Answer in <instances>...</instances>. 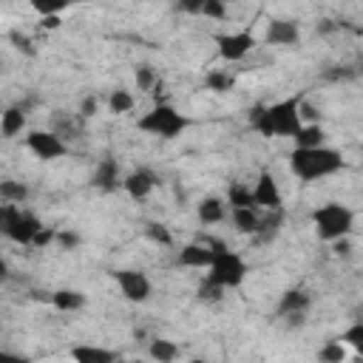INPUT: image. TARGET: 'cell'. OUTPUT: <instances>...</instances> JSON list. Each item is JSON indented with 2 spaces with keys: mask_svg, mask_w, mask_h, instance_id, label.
I'll list each match as a JSON object with an SVG mask.
<instances>
[{
  "mask_svg": "<svg viewBox=\"0 0 363 363\" xmlns=\"http://www.w3.org/2000/svg\"><path fill=\"white\" fill-rule=\"evenodd\" d=\"M250 125H252V130H258L267 139H275V136H292L295 139L298 130L303 128L301 99L298 96H286V99H278L272 105H255Z\"/></svg>",
  "mask_w": 363,
  "mask_h": 363,
  "instance_id": "1",
  "label": "cell"
},
{
  "mask_svg": "<svg viewBox=\"0 0 363 363\" xmlns=\"http://www.w3.org/2000/svg\"><path fill=\"white\" fill-rule=\"evenodd\" d=\"M343 167V156L335 147H295L289 153V170L301 179V182H318L326 179L332 173H337Z\"/></svg>",
  "mask_w": 363,
  "mask_h": 363,
  "instance_id": "2",
  "label": "cell"
},
{
  "mask_svg": "<svg viewBox=\"0 0 363 363\" xmlns=\"http://www.w3.org/2000/svg\"><path fill=\"white\" fill-rule=\"evenodd\" d=\"M312 224H315V233L320 241L335 244L340 238H349V233L354 227V213L340 201H326L312 210Z\"/></svg>",
  "mask_w": 363,
  "mask_h": 363,
  "instance_id": "3",
  "label": "cell"
},
{
  "mask_svg": "<svg viewBox=\"0 0 363 363\" xmlns=\"http://www.w3.org/2000/svg\"><path fill=\"white\" fill-rule=\"evenodd\" d=\"M213 247H216V261H213V267L207 269V281L216 284V286H221L224 292L241 286L244 278H247V264H244V258H241L238 252L227 250L221 241H213Z\"/></svg>",
  "mask_w": 363,
  "mask_h": 363,
  "instance_id": "4",
  "label": "cell"
},
{
  "mask_svg": "<svg viewBox=\"0 0 363 363\" xmlns=\"http://www.w3.org/2000/svg\"><path fill=\"white\" fill-rule=\"evenodd\" d=\"M190 125V119L187 116H182L173 105H167V102H159V105H153L145 116H139V122H136V128L142 130V133H150V136H159V139H173V136H179L184 128Z\"/></svg>",
  "mask_w": 363,
  "mask_h": 363,
  "instance_id": "5",
  "label": "cell"
},
{
  "mask_svg": "<svg viewBox=\"0 0 363 363\" xmlns=\"http://www.w3.org/2000/svg\"><path fill=\"white\" fill-rule=\"evenodd\" d=\"M26 147L40 162H54V159H60V156L68 153V145H65V139L57 130H31L26 136Z\"/></svg>",
  "mask_w": 363,
  "mask_h": 363,
  "instance_id": "6",
  "label": "cell"
},
{
  "mask_svg": "<svg viewBox=\"0 0 363 363\" xmlns=\"http://www.w3.org/2000/svg\"><path fill=\"white\" fill-rule=\"evenodd\" d=\"M216 45H218V57L227 62H238L244 60L252 48H255V34L252 31H227V34H216Z\"/></svg>",
  "mask_w": 363,
  "mask_h": 363,
  "instance_id": "7",
  "label": "cell"
},
{
  "mask_svg": "<svg viewBox=\"0 0 363 363\" xmlns=\"http://www.w3.org/2000/svg\"><path fill=\"white\" fill-rule=\"evenodd\" d=\"M111 275H113L119 292H122L128 301L145 303V301L150 298V278H147L142 269H113Z\"/></svg>",
  "mask_w": 363,
  "mask_h": 363,
  "instance_id": "8",
  "label": "cell"
},
{
  "mask_svg": "<svg viewBox=\"0 0 363 363\" xmlns=\"http://www.w3.org/2000/svg\"><path fill=\"white\" fill-rule=\"evenodd\" d=\"M45 224L34 216V213H28V210H20V216L3 230V235L9 238V241H14V244H23V247H31L34 244V238H37V233L43 230Z\"/></svg>",
  "mask_w": 363,
  "mask_h": 363,
  "instance_id": "9",
  "label": "cell"
},
{
  "mask_svg": "<svg viewBox=\"0 0 363 363\" xmlns=\"http://www.w3.org/2000/svg\"><path fill=\"white\" fill-rule=\"evenodd\" d=\"M216 261V247H213V238H204V241H190L179 250V264L182 267H190V269H210Z\"/></svg>",
  "mask_w": 363,
  "mask_h": 363,
  "instance_id": "10",
  "label": "cell"
},
{
  "mask_svg": "<svg viewBox=\"0 0 363 363\" xmlns=\"http://www.w3.org/2000/svg\"><path fill=\"white\" fill-rule=\"evenodd\" d=\"M264 43L269 45H298L301 43V28L295 20H286V17H275L267 23V31H264Z\"/></svg>",
  "mask_w": 363,
  "mask_h": 363,
  "instance_id": "11",
  "label": "cell"
},
{
  "mask_svg": "<svg viewBox=\"0 0 363 363\" xmlns=\"http://www.w3.org/2000/svg\"><path fill=\"white\" fill-rule=\"evenodd\" d=\"M252 193H255V204H258L261 210H284L281 187H278V182L272 179L269 170H261V173H258V182H255Z\"/></svg>",
  "mask_w": 363,
  "mask_h": 363,
  "instance_id": "12",
  "label": "cell"
},
{
  "mask_svg": "<svg viewBox=\"0 0 363 363\" xmlns=\"http://www.w3.org/2000/svg\"><path fill=\"white\" fill-rule=\"evenodd\" d=\"M68 357L74 363H116L122 354L116 349L108 346H96V343H77L68 349Z\"/></svg>",
  "mask_w": 363,
  "mask_h": 363,
  "instance_id": "13",
  "label": "cell"
},
{
  "mask_svg": "<svg viewBox=\"0 0 363 363\" xmlns=\"http://www.w3.org/2000/svg\"><path fill=\"white\" fill-rule=\"evenodd\" d=\"M122 182H125V179L119 176V162H116V159L105 156V159L96 162L94 176H91V184H94L96 190H102V193H113Z\"/></svg>",
  "mask_w": 363,
  "mask_h": 363,
  "instance_id": "14",
  "label": "cell"
},
{
  "mask_svg": "<svg viewBox=\"0 0 363 363\" xmlns=\"http://www.w3.org/2000/svg\"><path fill=\"white\" fill-rule=\"evenodd\" d=\"M122 187H125V193H128L130 199L142 201V199H147V196L153 193V187H156V176H153V170H147V167H136L133 173L125 176Z\"/></svg>",
  "mask_w": 363,
  "mask_h": 363,
  "instance_id": "15",
  "label": "cell"
},
{
  "mask_svg": "<svg viewBox=\"0 0 363 363\" xmlns=\"http://www.w3.org/2000/svg\"><path fill=\"white\" fill-rule=\"evenodd\" d=\"M306 306H309V292H303V289H286L281 295V301H278V315H284V318L303 315Z\"/></svg>",
  "mask_w": 363,
  "mask_h": 363,
  "instance_id": "16",
  "label": "cell"
},
{
  "mask_svg": "<svg viewBox=\"0 0 363 363\" xmlns=\"http://www.w3.org/2000/svg\"><path fill=\"white\" fill-rule=\"evenodd\" d=\"M23 128H26V108L23 105L6 108L3 116H0V133H3V139H14Z\"/></svg>",
  "mask_w": 363,
  "mask_h": 363,
  "instance_id": "17",
  "label": "cell"
},
{
  "mask_svg": "<svg viewBox=\"0 0 363 363\" xmlns=\"http://www.w3.org/2000/svg\"><path fill=\"white\" fill-rule=\"evenodd\" d=\"M227 204H230L233 210H258L252 187H250V184H241V182H233V184L227 187Z\"/></svg>",
  "mask_w": 363,
  "mask_h": 363,
  "instance_id": "18",
  "label": "cell"
},
{
  "mask_svg": "<svg viewBox=\"0 0 363 363\" xmlns=\"http://www.w3.org/2000/svg\"><path fill=\"white\" fill-rule=\"evenodd\" d=\"M196 216H199V221H201V224H218V221H224L227 210H224V201H221V199L207 196V199H201V201H199Z\"/></svg>",
  "mask_w": 363,
  "mask_h": 363,
  "instance_id": "19",
  "label": "cell"
},
{
  "mask_svg": "<svg viewBox=\"0 0 363 363\" xmlns=\"http://www.w3.org/2000/svg\"><path fill=\"white\" fill-rule=\"evenodd\" d=\"M51 303L60 312H77V309L85 306V292H79V289H57V292H51Z\"/></svg>",
  "mask_w": 363,
  "mask_h": 363,
  "instance_id": "20",
  "label": "cell"
},
{
  "mask_svg": "<svg viewBox=\"0 0 363 363\" xmlns=\"http://www.w3.org/2000/svg\"><path fill=\"white\" fill-rule=\"evenodd\" d=\"M147 354L153 363H173L179 357V343H173L167 337H153L147 346Z\"/></svg>",
  "mask_w": 363,
  "mask_h": 363,
  "instance_id": "21",
  "label": "cell"
},
{
  "mask_svg": "<svg viewBox=\"0 0 363 363\" xmlns=\"http://www.w3.org/2000/svg\"><path fill=\"white\" fill-rule=\"evenodd\" d=\"M323 142H326V130L320 125H303L295 136V147H306V150L309 147H323Z\"/></svg>",
  "mask_w": 363,
  "mask_h": 363,
  "instance_id": "22",
  "label": "cell"
},
{
  "mask_svg": "<svg viewBox=\"0 0 363 363\" xmlns=\"http://www.w3.org/2000/svg\"><path fill=\"white\" fill-rule=\"evenodd\" d=\"M258 224H261V216L258 210H233V227L244 235H255L258 233Z\"/></svg>",
  "mask_w": 363,
  "mask_h": 363,
  "instance_id": "23",
  "label": "cell"
},
{
  "mask_svg": "<svg viewBox=\"0 0 363 363\" xmlns=\"http://www.w3.org/2000/svg\"><path fill=\"white\" fill-rule=\"evenodd\" d=\"M281 224H284V210H267V216H261V224H258V233L255 235L261 241H269V238L278 235Z\"/></svg>",
  "mask_w": 363,
  "mask_h": 363,
  "instance_id": "24",
  "label": "cell"
},
{
  "mask_svg": "<svg viewBox=\"0 0 363 363\" xmlns=\"http://www.w3.org/2000/svg\"><path fill=\"white\" fill-rule=\"evenodd\" d=\"M0 199L6 204H23L28 199V187L23 182H14V179H3L0 182Z\"/></svg>",
  "mask_w": 363,
  "mask_h": 363,
  "instance_id": "25",
  "label": "cell"
},
{
  "mask_svg": "<svg viewBox=\"0 0 363 363\" xmlns=\"http://www.w3.org/2000/svg\"><path fill=\"white\" fill-rule=\"evenodd\" d=\"M204 85H207V91H213V94H227V91L235 85V79H233V74H227V71H221V68H213V71H207Z\"/></svg>",
  "mask_w": 363,
  "mask_h": 363,
  "instance_id": "26",
  "label": "cell"
},
{
  "mask_svg": "<svg viewBox=\"0 0 363 363\" xmlns=\"http://www.w3.org/2000/svg\"><path fill=\"white\" fill-rule=\"evenodd\" d=\"M133 105H136V99H133V94L125 91V88H116V91H111V96H108V108H111V113H116V116L128 113Z\"/></svg>",
  "mask_w": 363,
  "mask_h": 363,
  "instance_id": "27",
  "label": "cell"
},
{
  "mask_svg": "<svg viewBox=\"0 0 363 363\" xmlns=\"http://www.w3.org/2000/svg\"><path fill=\"white\" fill-rule=\"evenodd\" d=\"M318 360L320 363H343L346 360V343L343 340H326L318 349Z\"/></svg>",
  "mask_w": 363,
  "mask_h": 363,
  "instance_id": "28",
  "label": "cell"
},
{
  "mask_svg": "<svg viewBox=\"0 0 363 363\" xmlns=\"http://www.w3.org/2000/svg\"><path fill=\"white\" fill-rule=\"evenodd\" d=\"M145 235H147L153 244H162V247H173V235H170V230H167L164 224H159V221H150V224H145Z\"/></svg>",
  "mask_w": 363,
  "mask_h": 363,
  "instance_id": "29",
  "label": "cell"
},
{
  "mask_svg": "<svg viewBox=\"0 0 363 363\" xmlns=\"http://www.w3.org/2000/svg\"><path fill=\"white\" fill-rule=\"evenodd\" d=\"M340 340L346 343V346H352L360 357H363V320H357V323H352L343 335H340Z\"/></svg>",
  "mask_w": 363,
  "mask_h": 363,
  "instance_id": "30",
  "label": "cell"
},
{
  "mask_svg": "<svg viewBox=\"0 0 363 363\" xmlns=\"http://www.w3.org/2000/svg\"><path fill=\"white\" fill-rule=\"evenodd\" d=\"M136 85H139V91H153L159 85V77L153 74L150 65H139L136 68Z\"/></svg>",
  "mask_w": 363,
  "mask_h": 363,
  "instance_id": "31",
  "label": "cell"
},
{
  "mask_svg": "<svg viewBox=\"0 0 363 363\" xmlns=\"http://www.w3.org/2000/svg\"><path fill=\"white\" fill-rule=\"evenodd\" d=\"M79 244H82L79 233H74V230H60V233H57V247H60V250L71 252V250H77Z\"/></svg>",
  "mask_w": 363,
  "mask_h": 363,
  "instance_id": "32",
  "label": "cell"
},
{
  "mask_svg": "<svg viewBox=\"0 0 363 363\" xmlns=\"http://www.w3.org/2000/svg\"><path fill=\"white\" fill-rule=\"evenodd\" d=\"M201 14L213 17V20H227V6L221 0H204L201 3Z\"/></svg>",
  "mask_w": 363,
  "mask_h": 363,
  "instance_id": "33",
  "label": "cell"
},
{
  "mask_svg": "<svg viewBox=\"0 0 363 363\" xmlns=\"http://www.w3.org/2000/svg\"><path fill=\"white\" fill-rule=\"evenodd\" d=\"M9 40L14 43V48H17V51H23V54H28V57H34V54H37L34 43H31L26 34H20V31H9Z\"/></svg>",
  "mask_w": 363,
  "mask_h": 363,
  "instance_id": "34",
  "label": "cell"
},
{
  "mask_svg": "<svg viewBox=\"0 0 363 363\" xmlns=\"http://www.w3.org/2000/svg\"><path fill=\"white\" fill-rule=\"evenodd\" d=\"M57 233H60V230H54V227H43V230L37 233V238H34V244H31V247H37V250H45V247L57 244Z\"/></svg>",
  "mask_w": 363,
  "mask_h": 363,
  "instance_id": "35",
  "label": "cell"
},
{
  "mask_svg": "<svg viewBox=\"0 0 363 363\" xmlns=\"http://www.w3.org/2000/svg\"><path fill=\"white\" fill-rule=\"evenodd\" d=\"M224 295V289L221 286H216V284H210L207 278L199 284V301H218Z\"/></svg>",
  "mask_w": 363,
  "mask_h": 363,
  "instance_id": "36",
  "label": "cell"
},
{
  "mask_svg": "<svg viewBox=\"0 0 363 363\" xmlns=\"http://www.w3.org/2000/svg\"><path fill=\"white\" fill-rule=\"evenodd\" d=\"M357 77V71H352L349 65H335L332 71H326V79H352Z\"/></svg>",
  "mask_w": 363,
  "mask_h": 363,
  "instance_id": "37",
  "label": "cell"
},
{
  "mask_svg": "<svg viewBox=\"0 0 363 363\" xmlns=\"http://www.w3.org/2000/svg\"><path fill=\"white\" fill-rule=\"evenodd\" d=\"M96 108H99V102H96V96H85L82 102H79V113L88 119V116H94L96 113Z\"/></svg>",
  "mask_w": 363,
  "mask_h": 363,
  "instance_id": "38",
  "label": "cell"
},
{
  "mask_svg": "<svg viewBox=\"0 0 363 363\" xmlns=\"http://www.w3.org/2000/svg\"><path fill=\"white\" fill-rule=\"evenodd\" d=\"M0 363H31L26 354H14V352H0Z\"/></svg>",
  "mask_w": 363,
  "mask_h": 363,
  "instance_id": "39",
  "label": "cell"
},
{
  "mask_svg": "<svg viewBox=\"0 0 363 363\" xmlns=\"http://www.w3.org/2000/svg\"><path fill=\"white\" fill-rule=\"evenodd\" d=\"M60 14H48V17H40V26L43 28H48V31H54V28H60Z\"/></svg>",
  "mask_w": 363,
  "mask_h": 363,
  "instance_id": "40",
  "label": "cell"
},
{
  "mask_svg": "<svg viewBox=\"0 0 363 363\" xmlns=\"http://www.w3.org/2000/svg\"><path fill=\"white\" fill-rule=\"evenodd\" d=\"M201 3L204 0H187V3H179L182 11H190V14H201Z\"/></svg>",
  "mask_w": 363,
  "mask_h": 363,
  "instance_id": "41",
  "label": "cell"
},
{
  "mask_svg": "<svg viewBox=\"0 0 363 363\" xmlns=\"http://www.w3.org/2000/svg\"><path fill=\"white\" fill-rule=\"evenodd\" d=\"M332 250H335V255H349L352 252V244H349V238H340V241L332 244Z\"/></svg>",
  "mask_w": 363,
  "mask_h": 363,
  "instance_id": "42",
  "label": "cell"
},
{
  "mask_svg": "<svg viewBox=\"0 0 363 363\" xmlns=\"http://www.w3.org/2000/svg\"><path fill=\"white\" fill-rule=\"evenodd\" d=\"M187 363H207L204 357H193V360H187Z\"/></svg>",
  "mask_w": 363,
  "mask_h": 363,
  "instance_id": "43",
  "label": "cell"
},
{
  "mask_svg": "<svg viewBox=\"0 0 363 363\" xmlns=\"http://www.w3.org/2000/svg\"><path fill=\"white\" fill-rule=\"evenodd\" d=\"M116 363H130V360H125V357H119V360H116Z\"/></svg>",
  "mask_w": 363,
  "mask_h": 363,
  "instance_id": "44",
  "label": "cell"
},
{
  "mask_svg": "<svg viewBox=\"0 0 363 363\" xmlns=\"http://www.w3.org/2000/svg\"><path fill=\"white\" fill-rule=\"evenodd\" d=\"M354 31H357V34H360V37H363V26H360V28H354Z\"/></svg>",
  "mask_w": 363,
  "mask_h": 363,
  "instance_id": "45",
  "label": "cell"
}]
</instances>
